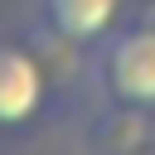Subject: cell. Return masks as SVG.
<instances>
[{
    "label": "cell",
    "instance_id": "cell-1",
    "mask_svg": "<svg viewBox=\"0 0 155 155\" xmlns=\"http://www.w3.org/2000/svg\"><path fill=\"white\" fill-rule=\"evenodd\" d=\"M92 87L111 107L155 111V29L126 19L92 48Z\"/></svg>",
    "mask_w": 155,
    "mask_h": 155
},
{
    "label": "cell",
    "instance_id": "cell-2",
    "mask_svg": "<svg viewBox=\"0 0 155 155\" xmlns=\"http://www.w3.org/2000/svg\"><path fill=\"white\" fill-rule=\"evenodd\" d=\"M48 97H53V78L39 48L5 39L0 44V136H19L39 126L48 111Z\"/></svg>",
    "mask_w": 155,
    "mask_h": 155
},
{
    "label": "cell",
    "instance_id": "cell-3",
    "mask_svg": "<svg viewBox=\"0 0 155 155\" xmlns=\"http://www.w3.org/2000/svg\"><path fill=\"white\" fill-rule=\"evenodd\" d=\"M131 0H39V29L73 48H97L116 24H126Z\"/></svg>",
    "mask_w": 155,
    "mask_h": 155
},
{
    "label": "cell",
    "instance_id": "cell-4",
    "mask_svg": "<svg viewBox=\"0 0 155 155\" xmlns=\"http://www.w3.org/2000/svg\"><path fill=\"white\" fill-rule=\"evenodd\" d=\"M92 145H97V155H131V150L155 145V111H136V107L102 102Z\"/></svg>",
    "mask_w": 155,
    "mask_h": 155
},
{
    "label": "cell",
    "instance_id": "cell-5",
    "mask_svg": "<svg viewBox=\"0 0 155 155\" xmlns=\"http://www.w3.org/2000/svg\"><path fill=\"white\" fill-rule=\"evenodd\" d=\"M126 19H136V24H145V29H155V0H140Z\"/></svg>",
    "mask_w": 155,
    "mask_h": 155
},
{
    "label": "cell",
    "instance_id": "cell-6",
    "mask_svg": "<svg viewBox=\"0 0 155 155\" xmlns=\"http://www.w3.org/2000/svg\"><path fill=\"white\" fill-rule=\"evenodd\" d=\"M131 155H155V145H145V150H131Z\"/></svg>",
    "mask_w": 155,
    "mask_h": 155
}]
</instances>
